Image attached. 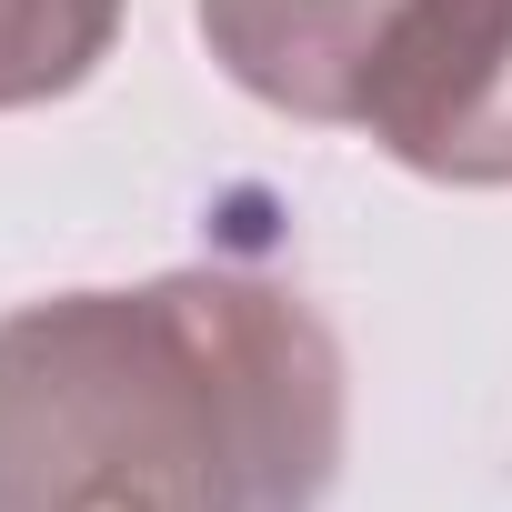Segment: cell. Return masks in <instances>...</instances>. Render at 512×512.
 Returning <instances> with one entry per match:
<instances>
[{
    "label": "cell",
    "instance_id": "6da1fadb",
    "mask_svg": "<svg viewBox=\"0 0 512 512\" xmlns=\"http://www.w3.org/2000/svg\"><path fill=\"white\" fill-rule=\"evenodd\" d=\"M342 442V342L272 272L201 262L0 322V512H322Z\"/></svg>",
    "mask_w": 512,
    "mask_h": 512
},
{
    "label": "cell",
    "instance_id": "7a4b0ae2",
    "mask_svg": "<svg viewBox=\"0 0 512 512\" xmlns=\"http://www.w3.org/2000/svg\"><path fill=\"white\" fill-rule=\"evenodd\" d=\"M362 131L452 191H512V0H432L392 51Z\"/></svg>",
    "mask_w": 512,
    "mask_h": 512
},
{
    "label": "cell",
    "instance_id": "3957f363",
    "mask_svg": "<svg viewBox=\"0 0 512 512\" xmlns=\"http://www.w3.org/2000/svg\"><path fill=\"white\" fill-rule=\"evenodd\" d=\"M211 61L292 121H332L362 131L392 51L412 41V21L432 0H191Z\"/></svg>",
    "mask_w": 512,
    "mask_h": 512
},
{
    "label": "cell",
    "instance_id": "277c9868",
    "mask_svg": "<svg viewBox=\"0 0 512 512\" xmlns=\"http://www.w3.org/2000/svg\"><path fill=\"white\" fill-rule=\"evenodd\" d=\"M121 41V0H0V111L81 91Z\"/></svg>",
    "mask_w": 512,
    "mask_h": 512
}]
</instances>
